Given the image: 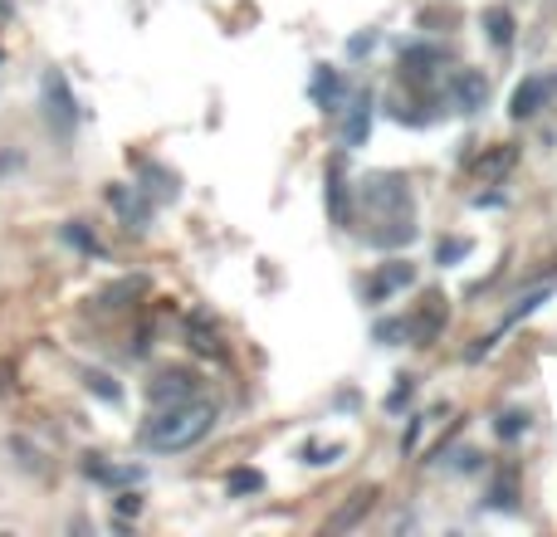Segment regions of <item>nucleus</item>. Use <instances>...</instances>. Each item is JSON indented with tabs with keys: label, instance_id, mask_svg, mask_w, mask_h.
<instances>
[{
	"label": "nucleus",
	"instance_id": "f257e3e1",
	"mask_svg": "<svg viewBox=\"0 0 557 537\" xmlns=\"http://www.w3.org/2000/svg\"><path fill=\"white\" fill-rule=\"evenodd\" d=\"M215 430V405L211 401H172L157 405V415L143 425V445L157 454H182L191 445H201Z\"/></svg>",
	"mask_w": 557,
	"mask_h": 537
},
{
	"label": "nucleus",
	"instance_id": "f03ea898",
	"mask_svg": "<svg viewBox=\"0 0 557 537\" xmlns=\"http://www.w3.org/2000/svg\"><path fill=\"white\" fill-rule=\"evenodd\" d=\"M39 103H45V117L54 133H69V127L78 123V103H74V88H69V78L59 74V68H49L45 78H39Z\"/></svg>",
	"mask_w": 557,
	"mask_h": 537
},
{
	"label": "nucleus",
	"instance_id": "7ed1b4c3",
	"mask_svg": "<svg viewBox=\"0 0 557 537\" xmlns=\"http://www.w3.org/2000/svg\"><path fill=\"white\" fill-rule=\"evenodd\" d=\"M553 98H557V68H548V74H529L519 88H513L509 117H533V113H543Z\"/></svg>",
	"mask_w": 557,
	"mask_h": 537
},
{
	"label": "nucleus",
	"instance_id": "20e7f679",
	"mask_svg": "<svg viewBox=\"0 0 557 537\" xmlns=\"http://www.w3.org/2000/svg\"><path fill=\"white\" fill-rule=\"evenodd\" d=\"M406 182L401 176H372V182L362 186V201L372 205V211H382V215H396V211H406Z\"/></svg>",
	"mask_w": 557,
	"mask_h": 537
},
{
	"label": "nucleus",
	"instance_id": "39448f33",
	"mask_svg": "<svg viewBox=\"0 0 557 537\" xmlns=\"http://www.w3.org/2000/svg\"><path fill=\"white\" fill-rule=\"evenodd\" d=\"M411 278H416V264L411 260H392V264H382L372 274V284H367V298H372V303H386L392 294L411 288Z\"/></svg>",
	"mask_w": 557,
	"mask_h": 537
},
{
	"label": "nucleus",
	"instance_id": "423d86ee",
	"mask_svg": "<svg viewBox=\"0 0 557 537\" xmlns=\"http://www.w3.org/2000/svg\"><path fill=\"white\" fill-rule=\"evenodd\" d=\"M191 396H196V376L182 372V366H172V372H162L157 382H147V401H152V405L191 401Z\"/></svg>",
	"mask_w": 557,
	"mask_h": 537
},
{
	"label": "nucleus",
	"instance_id": "0eeeda50",
	"mask_svg": "<svg viewBox=\"0 0 557 537\" xmlns=\"http://www.w3.org/2000/svg\"><path fill=\"white\" fill-rule=\"evenodd\" d=\"M450 93H455V103H460L465 113H474V108H484V98H490V84H484L480 68H455Z\"/></svg>",
	"mask_w": 557,
	"mask_h": 537
},
{
	"label": "nucleus",
	"instance_id": "6e6552de",
	"mask_svg": "<svg viewBox=\"0 0 557 537\" xmlns=\"http://www.w3.org/2000/svg\"><path fill=\"white\" fill-rule=\"evenodd\" d=\"M372 503H376V489H352V494H347L343 509H337L333 519H327V533H347V528H357V523H362L367 513H372Z\"/></svg>",
	"mask_w": 557,
	"mask_h": 537
},
{
	"label": "nucleus",
	"instance_id": "1a4fd4ad",
	"mask_svg": "<svg viewBox=\"0 0 557 537\" xmlns=\"http://www.w3.org/2000/svg\"><path fill=\"white\" fill-rule=\"evenodd\" d=\"M327 211H333L337 225L352 221V211H347V186H343V162L327 166Z\"/></svg>",
	"mask_w": 557,
	"mask_h": 537
},
{
	"label": "nucleus",
	"instance_id": "9d476101",
	"mask_svg": "<svg viewBox=\"0 0 557 537\" xmlns=\"http://www.w3.org/2000/svg\"><path fill=\"white\" fill-rule=\"evenodd\" d=\"M435 64H445L441 49H406V59H401V68L416 78V84H425V78L435 74Z\"/></svg>",
	"mask_w": 557,
	"mask_h": 537
},
{
	"label": "nucleus",
	"instance_id": "9b49d317",
	"mask_svg": "<svg viewBox=\"0 0 557 537\" xmlns=\"http://www.w3.org/2000/svg\"><path fill=\"white\" fill-rule=\"evenodd\" d=\"M313 98L323 108L343 103V74H333V68H318V74H313Z\"/></svg>",
	"mask_w": 557,
	"mask_h": 537
},
{
	"label": "nucleus",
	"instance_id": "f8f14e48",
	"mask_svg": "<svg viewBox=\"0 0 557 537\" xmlns=\"http://www.w3.org/2000/svg\"><path fill=\"white\" fill-rule=\"evenodd\" d=\"M367 133H372V98H362V103L352 108V117H347V147H362Z\"/></svg>",
	"mask_w": 557,
	"mask_h": 537
},
{
	"label": "nucleus",
	"instance_id": "ddd939ff",
	"mask_svg": "<svg viewBox=\"0 0 557 537\" xmlns=\"http://www.w3.org/2000/svg\"><path fill=\"white\" fill-rule=\"evenodd\" d=\"M484 29H490V39L504 49V45H509V39H513V15H509V10H504V5L484 10Z\"/></svg>",
	"mask_w": 557,
	"mask_h": 537
},
{
	"label": "nucleus",
	"instance_id": "4468645a",
	"mask_svg": "<svg viewBox=\"0 0 557 537\" xmlns=\"http://www.w3.org/2000/svg\"><path fill=\"white\" fill-rule=\"evenodd\" d=\"M513 157H519V152H513V147H499V152L480 157V176H484V182H499V176L513 166Z\"/></svg>",
	"mask_w": 557,
	"mask_h": 537
},
{
	"label": "nucleus",
	"instance_id": "2eb2a0df",
	"mask_svg": "<svg viewBox=\"0 0 557 537\" xmlns=\"http://www.w3.org/2000/svg\"><path fill=\"white\" fill-rule=\"evenodd\" d=\"M494 430H499V440H519V435L529 430V411H504Z\"/></svg>",
	"mask_w": 557,
	"mask_h": 537
},
{
	"label": "nucleus",
	"instance_id": "dca6fc26",
	"mask_svg": "<svg viewBox=\"0 0 557 537\" xmlns=\"http://www.w3.org/2000/svg\"><path fill=\"white\" fill-rule=\"evenodd\" d=\"M225 489H231V494H260V489H264V474H255V470H235Z\"/></svg>",
	"mask_w": 557,
	"mask_h": 537
},
{
	"label": "nucleus",
	"instance_id": "f3484780",
	"mask_svg": "<svg viewBox=\"0 0 557 537\" xmlns=\"http://www.w3.org/2000/svg\"><path fill=\"white\" fill-rule=\"evenodd\" d=\"M470 254V240H441L435 245V260L441 264H455V260H465Z\"/></svg>",
	"mask_w": 557,
	"mask_h": 537
},
{
	"label": "nucleus",
	"instance_id": "a211bd4d",
	"mask_svg": "<svg viewBox=\"0 0 557 537\" xmlns=\"http://www.w3.org/2000/svg\"><path fill=\"white\" fill-rule=\"evenodd\" d=\"M539 303H548V288H533L529 298H519V308H513V313H509V323H519V317H529ZM509 323H504V327H509Z\"/></svg>",
	"mask_w": 557,
	"mask_h": 537
},
{
	"label": "nucleus",
	"instance_id": "6ab92c4d",
	"mask_svg": "<svg viewBox=\"0 0 557 537\" xmlns=\"http://www.w3.org/2000/svg\"><path fill=\"white\" fill-rule=\"evenodd\" d=\"M308 464H333L337 460V454H343V445H327V450H318V445H308Z\"/></svg>",
	"mask_w": 557,
	"mask_h": 537
},
{
	"label": "nucleus",
	"instance_id": "aec40b11",
	"mask_svg": "<svg viewBox=\"0 0 557 537\" xmlns=\"http://www.w3.org/2000/svg\"><path fill=\"white\" fill-rule=\"evenodd\" d=\"M20 166H25V152H0V182H5V176H15Z\"/></svg>",
	"mask_w": 557,
	"mask_h": 537
},
{
	"label": "nucleus",
	"instance_id": "412c9836",
	"mask_svg": "<svg viewBox=\"0 0 557 537\" xmlns=\"http://www.w3.org/2000/svg\"><path fill=\"white\" fill-rule=\"evenodd\" d=\"M406 401H411V382H406V386H401V391H392V401H386V405H392V411H401V405H406Z\"/></svg>",
	"mask_w": 557,
	"mask_h": 537
}]
</instances>
